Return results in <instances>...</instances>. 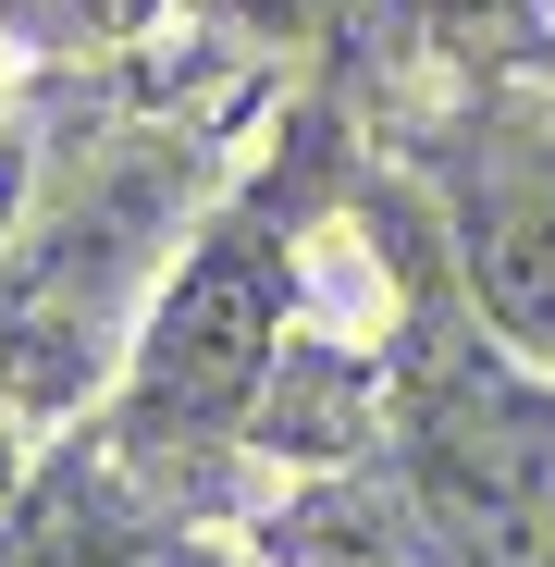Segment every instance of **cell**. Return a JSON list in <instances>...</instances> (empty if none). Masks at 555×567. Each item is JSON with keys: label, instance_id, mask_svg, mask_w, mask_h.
I'll list each match as a JSON object with an SVG mask.
<instances>
[{"label": "cell", "instance_id": "1", "mask_svg": "<svg viewBox=\"0 0 555 567\" xmlns=\"http://www.w3.org/2000/svg\"><path fill=\"white\" fill-rule=\"evenodd\" d=\"M321 198H333V161H321V124H297L198 223V247L161 271V297H148V321L124 346V395H112L124 468L185 482V468H223L235 444H271Z\"/></svg>", "mask_w": 555, "mask_h": 567}, {"label": "cell", "instance_id": "2", "mask_svg": "<svg viewBox=\"0 0 555 567\" xmlns=\"http://www.w3.org/2000/svg\"><path fill=\"white\" fill-rule=\"evenodd\" d=\"M383 543L408 567H555V383L432 309L383 383Z\"/></svg>", "mask_w": 555, "mask_h": 567}, {"label": "cell", "instance_id": "3", "mask_svg": "<svg viewBox=\"0 0 555 567\" xmlns=\"http://www.w3.org/2000/svg\"><path fill=\"white\" fill-rule=\"evenodd\" d=\"M420 198L456 271V309L555 383V112L531 86H470L420 136Z\"/></svg>", "mask_w": 555, "mask_h": 567}, {"label": "cell", "instance_id": "4", "mask_svg": "<svg viewBox=\"0 0 555 567\" xmlns=\"http://www.w3.org/2000/svg\"><path fill=\"white\" fill-rule=\"evenodd\" d=\"M408 13L470 86H518L555 62V0H408Z\"/></svg>", "mask_w": 555, "mask_h": 567}, {"label": "cell", "instance_id": "5", "mask_svg": "<svg viewBox=\"0 0 555 567\" xmlns=\"http://www.w3.org/2000/svg\"><path fill=\"white\" fill-rule=\"evenodd\" d=\"M62 567H247V555L210 543V530H185V518H100V530H74Z\"/></svg>", "mask_w": 555, "mask_h": 567}, {"label": "cell", "instance_id": "6", "mask_svg": "<svg viewBox=\"0 0 555 567\" xmlns=\"http://www.w3.org/2000/svg\"><path fill=\"white\" fill-rule=\"evenodd\" d=\"M223 13L247 25V38H271V50H309V38H333L358 0H223Z\"/></svg>", "mask_w": 555, "mask_h": 567}, {"label": "cell", "instance_id": "7", "mask_svg": "<svg viewBox=\"0 0 555 567\" xmlns=\"http://www.w3.org/2000/svg\"><path fill=\"white\" fill-rule=\"evenodd\" d=\"M38 13H62V25H136L148 0H38Z\"/></svg>", "mask_w": 555, "mask_h": 567}]
</instances>
